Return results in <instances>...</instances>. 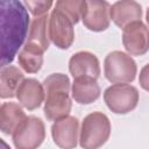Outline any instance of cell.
I'll return each mask as SVG.
<instances>
[{"instance_id": "1", "label": "cell", "mask_w": 149, "mask_h": 149, "mask_svg": "<svg viewBox=\"0 0 149 149\" xmlns=\"http://www.w3.org/2000/svg\"><path fill=\"white\" fill-rule=\"evenodd\" d=\"M1 68L13 62L29 31V15L24 3L16 0L0 1Z\"/></svg>"}, {"instance_id": "2", "label": "cell", "mask_w": 149, "mask_h": 149, "mask_svg": "<svg viewBox=\"0 0 149 149\" xmlns=\"http://www.w3.org/2000/svg\"><path fill=\"white\" fill-rule=\"evenodd\" d=\"M70 85V79L64 73H52L43 80L45 91L43 112L47 120L56 121L70 114L72 108Z\"/></svg>"}, {"instance_id": "3", "label": "cell", "mask_w": 149, "mask_h": 149, "mask_svg": "<svg viewBox=\"0 0 149 149\" xmlns=\"http://www.w3.org/2000/svg\"><path fill=\"white\" fill-rule=\"evenodd\" d=\"M79 144L83 149H99L111 135V122L102 112L87 114L81 121Z\"/></svg>"}, {"instance_id": "4", "label": "cell", "mask_w": 149, "mask_h": 149, "mask_svg": "<svg viewBox=\"0 0 149 149\" xmlns=\"http://www.w3.org/2000/svg\"><path fill=\"white\" fill-rule=\"evenodd\" d=\"M137 72V66L133 57L123 51L114 50L104 61V73L108 81L113 84L132 83Z\"/></svg>"}, {"instance_id": "5", "label": "cell", "mask_w": 149, "mask_h": 149, "mask_svg": "<svg viewBox=\"0 0 149 149\" xmlns=\"http://www.w3.org/2000/svg\"><path fill=\"white\" fill-rule=\"evenodd\" d=\"M139 91L130 84H113L104 92V100L115 114H127L132 112L139 102Z\"/></svg>"}, {"instance_id": "6", "label": "cell", "mask_w": 149, "mask_h": 149, "mask_svg": "<svg viewBox=\"0 0 149 149\" xmlns=\"http://www.w3.org/2000/svg\"><path fill=\"white\" fill-rule=\"evenodd\" d=\"M12 137L16 149H37L45 139L44 122L37 116L29 115L14 130Z\"/></svg>"}, {"instance_id": "7", "label": "cell", "mask_w": 149, "mask_h": 149, "mask_svg": "<svg viewBox=\"0 0 149 149\" xmlns=\"http://www.w3.org/2000/svg\"><path fill=\"white\" fill-rule=\"evenodd\" d=\"M111 5L105 0H84L81 9L83 24L91 31H104L109 27Z\"/></svg>"}, {"instance_id": "8", "label": "cell", "mask_w": 149, "mask_h": 149, "mask_svg": "<svg viewBox=\"0 0 149 149\" xmlns=\"http://www.w3.org/2000/svg\"><path fill=\"white\" fill-rule=\"evenodd\" d=\"M49 38L59 49L70 48L74 41L73 23L56 7L49 16Z\"/></svg>"}, {"instance_id": "9", "label": "cell", "mask_w": 149, "mask_h": 149, "mask_svg": "<svg viewBox=\"0 0 149 149\" xmlns=\"http://www.w3.org/2000/svg\"><path fill=\"white\" fill-rule=\"evenodd\" d=\"M122 44L130 56H142L149 50V28L135 21L122 29Z\"/></svg>"}, {"instance_id": "10", "label": "cell", "mask_w": 149, "mask_h": 149, "mask_svg": "<svg viewBox=\"0 0 149 149\" xmlns=\"http://www.w3.org/2000/svg\"><path fill=\"white\" fill-rule=\"evenodd\" d=\"M79 121L76 116L68 115L56 120L51 126V136L61 149H74L78 143Z\"/></svg>"}, {"instance_id": "11", "label": "cell", "mask_w": 149, "mask_h": 149, "mask_svg": "<svg viewBox=\"0 0 149 149\" xmlns=\"http://www.w3.org/2000/svg\"><path fill=\"white\" fill-rule=\"evenodd\" d=\"M69 71L73 78L88 77L97 79L100 76V63L98 57L90 51H78L69 61Z\"/></svg>"}, {"instance_id": "12", "label": "cell", "mask_w": 149, "mask_h": 149, "mask_svg": "<svg viewBox=\"0 0 149 149\" xmlns=\"http://www.w3.org/2000/svg\"><path fill=\"white\" fill-rule=\"evenodd\" d=\"M16 98L20 105H22L28 111L38 108L45 99L43 84H41L35 78H24L16 92Z\"/></svg>"}, {"instance_id": "13", "label": "cell", "mask_w": 149, "mask_h": 149, "mask_svg": "<svg viewBox=\"0 0 149 149\" xmlns=\"http://www.w3.org/2000/svg\"><path fill=\"white\" fill-rule=\"evenodd\" d=\"M111 20L121 29L135 21H141L142 7L134 0H120L114 2L109 9Z\"/></svg>"}, {"instance_id": "14", "label": "cell", "mask_w": 149, "mask_h": 149, "mask_svg": "<svg viewBox=\"0 0 149 149\" xmlns=\"http://www.w3.org/2000/svg\"><path fill=\"white\" fill-rule=\"evenodd\" d=\"M100 86L97 79L88 77L74 78L71 86V95L73 100L80 105H88L100 97Z\"/></svg>"}, {"instance_id": "15", "label": "cell", "mask_w": 149, "mask_h": 149, "mask_svg": "<svg viewBox=\"0 0 149 149\" xmlns=\"http://www.w3.org/2000/svg\"><path fill=\"white\" fill-rule=\"evenodd\" d=\"M27 118L22 107L16 102H3L0 107V129L5 135H13L19 125Z\"/></svg>"}, {"instance_id": "16", "label": "cell", "mask_w": 149, "mask_h": 149, "mask_svg": "<svg viewBox=\"0 0 149 149\" xmlns=\"http://www.w3.org/2000/svg\"><path fill=\"white\" fill-rule=\"evenodd\" d=\"M23 80H24V74L19 68L14 65H7L1 68V71H0L1 99L16 97V92Z\"/></svg>"}, {"instance_id": "17", "label": "cell", "mask_w": 149, "mask_h": 149, "mask_svg": "<svg viewBox=\"0 0 149 149\" xmlns=\"http://www.w3.org/2000/svg\"><path fill=\"white\" fill-rule=\"evenodd\" d=\"M44 50L37 44L26 42L17 55L19 65L28 73H36L43 65Z\"/></svg>"}, {"instance_id": "18", "label": "cell", "mask_w": 149, "mask_h": 149, "mask_svg": "<svg viewBox=\"0 0 149 149\" xmlns=\"http://www.w3.org/2000/svg\"><path fill=\"white\" fill-rule=\"evenodd\" d=\"M27 42L37 44L44 51L48 50L50 45L49 38V16L48 14L34 17L30 22Z\"/></svg>"}, {"instance_id": "19", "label": "cell", "mask_w": 149, "mask_h": 149, "mask_svg": "<svg viewBox=\"0 0 149 149\" xmlns=\"http://www.w3.org/2000/svg\"><path fill=\"white\" fill-rule=\"evenodd\" d=\"M84 0H58L55 5L56 8L62 10L73 24L78 23L79 19H81V9H83Z\"/></svg>"}, {"instance_id": "20", "label": "cell", "mask_w": 149, "mask_h": 149, "mask_svg": "<svg viewBox=\"0 0 149 149\" xmlns=\"http://www.w3.org/2000/svg\"><path fill=\"white\" fill-rule=\"evenodd\" d=\"M24 6L28 7L29 12L34 15V17H37V16H42V15H45L48 14V10L50 9V7L54 5L52 1H24L23 2Z\"/></svg>"}, {"instance_id": "21", "label": "cell", "mask_w": 149, "mask_h": 149, "mask_svg": "<svg viewBox=\"0 0 149 149\" xmlns=\"http://www.w3.org/2000/svg\"><path fill=\"white\" fill-rule=\"evenodd\" d=\"M139 83L143 90L149 92V63L141 69L139 76Z\"/></svg>"}, {"instance_id": "22", "label": "cell", "mask_w": 149, "mask_h": 149, "mask_svg": "<svg viewBox=\"0 0 149 149\" xmlns=\"http://www.w3.org/2000/svg\"><path fill=\"white\" fill-rule=\"evenodd\" d=\"M1 144H2V149H10V148L7 146V143H6L3 140H1Z\"/></svg>"}, {"instance_id": "23", "label": "cell", "mask_w": 149, "mask_h": 149, "mask_svg": "<svg viewBox=\"0 0 149 149\" xmlns=\"http://www.w3.org/2000/svg\"><path fill=\"white\" fill-rule=\"evenodd\" d=\"M146 20H147V23H148V26H149V7H148V9H147V14H146Z\"/></svg>"}]
</instances>
